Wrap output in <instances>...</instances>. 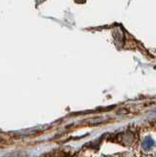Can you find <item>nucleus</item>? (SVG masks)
<instances>
[{"mask_svg": "<svg viewBox=\"0 0 156 157\" xmlns=\"http://www.w3.org/2000/svg\"><path fill=\"white\" fill-rule=\"evenodd\" d=\"M155 146V141L151 136H145L143 142H141V147L144 151H150L154 148Z\"/></svg>", "mask_w": 156, "mask_h": 157, "instance_id": "obj_1", "label": "nucleus"}, {"mask_svg": "<svg viewBox=\"0 0 156 157\" xmlns=\"http://www.w3.org/2000/svg\"><path fill=\"white\" fill-rule=\"evenodd\" d=\"M144 157H149V156H144Z\"/></svg>", "mask_w": 156, "mask_h": 157, "instance_id": "obj_2", "label": "nucleus"}, {"mask_svg": "<svg viewBox=\"0 0 156 157\" xmlns=\"http://www.w3.org/2000/svg\"><path fill=\"white\" fill-rule=\"evenodd\" d=\"M102 157H103V156H102Z\"/></svg>", "mask_w": 156, "mask_h": 157, "instance_id": "obj_4", "label": "nucleus"}, {"mask_svg": "<svg viewBox=\"0 0 156 157\" xmlns=\"http://www.w3.org/2000/svg\"><path fill=\"white\" fill-rule=\"evenodd\" d=\"M154 157H156V155H155V156H154Z\"/></svg>", "mask_w": 156, "mask_h": 157, "instance_id": "obj_3", "label": "nucleus"}]
</instances>
